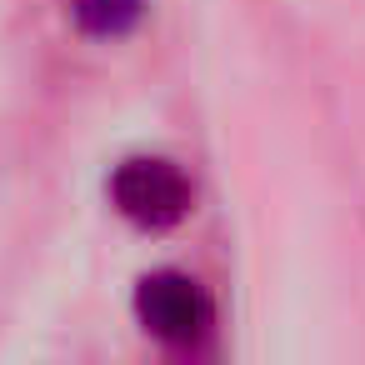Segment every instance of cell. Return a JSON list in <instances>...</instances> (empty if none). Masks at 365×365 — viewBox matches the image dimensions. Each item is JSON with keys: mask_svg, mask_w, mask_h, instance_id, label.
<instances>
[{"mask_svg": "<svg viewBox=\"0 0 365 365\" xmlns=\"http://www.w3.org/2000/svg\"><path fill=\"white\" fill-rule=\"evenodd\" d=\"M145 0H71V21L96 41H120L140 26Z\"/></svg>", "mask_w": 365, "mask_h": 365, "instance_id": "obj_3", "label": "cell"}, {"mask_svg": "<svg viewBox=\"0 0 365 365\" xmlns=\"http://www.w3.org/2000/svg\"><path fill=\"white\" fill-rule=\"evenodd\" d=\"M135 310H140V325L165 340V345H195L210 335L215 325V305L210 295L200 290V280L180 275V270H155L140 280L135 290Z\"/></svg>", "mask_w": 365, "mask_h": 365, "instance_id": "obj_1", "label": "cell"}, {"mask_svg": "<svg viewBox=\"0 0 365 365\" xmlns=\"http://www.w3.org/2000/svg\"><path fill=\"white\" fill-rule=\"evenodd\" d=\"M110 200L125 220L145 230H165L190 210V180L170 160H125L110 175Z\"/></svg>", "mask_w": 365, "mask_h": 365, "instance_id": "obj_2", "label": "cell"}]
</instances>
